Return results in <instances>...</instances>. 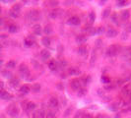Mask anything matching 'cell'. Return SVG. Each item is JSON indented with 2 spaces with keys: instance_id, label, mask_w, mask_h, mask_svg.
I'll list each match as a JSON object with an SVG mask.
<instances>
[{
  "instance_id": "obj_1",
  "label": "cell",
  "mask_w": 131,
  "mask_h": 118,
  "mask_svg": "<svg viewBox=\"0 0 131 118\" xmlns=\"http://www.w3.org/2000/svg\"><path fill=\"white\" fill-rule=\"evenodd\" d=\"M19 72L22 76V78H25V79H28L29 76H30V71H29V68L26 66L25 64H22L20 67H19Z\"/></svg>"
},
{
  "instance_id": "obj_2",
  "label": "cell",
  "mask_w": 131,
  "mask_h": 118,
  "mask_svg": "<svg viewBox=\"0 0 131 118\" xmlns=\"http://www.w3.org/2000/svg\"><path fill=\"white\" fill-rule=\"evenodd\" d=\"M28 18L31 22H37L40 19V12L38 10H32L29 12Z\"/></svg>"
},
{
  "instance_id": "obj_3",
  "label": "cell",
  "mask_w": 131,
  "mask_h": 118,
  "mask_svg": "<svg viewBox=\"0 0 131 118\" xmlns=\"http://www.w3.org/2000/svg\"><path fill=\"white\" fill-rule=\"evenodd\" d=\"M107 55L110 56V57H113L117 54V47L115 45H111L109 48L107 49Z\"/></svg>"
},
{
  "instance_id": "obj_4",
  "label": "cell",
  "mask_w": 131,
  "mask_h": 118,
  "mask_svg": "<svg viewBox=\"0 0 131 118\" xmlns=\"http://www.w3.org/2000/svg\"><path fill=\"white\" fill-rule=\"evenodd\" d=\"M80 73H81V71L78 67L73 66V67H70L68 69V74L70 76H77V75H80Z\"/></svg>"
},
{
  "instance_id": "obj_5",
  "label": "cell",
  "mask_w": 131,
  "mask_h": 118,
  "mask_svg": "<svg viewBox=\"0 0 131 118\" xmlns=\"http://www.w3.org/2000/svg\"><path fill=\"white\" fill-rule=\"evenodd\" d=\"M7 111H8V113H9L11 116H13V117H17L18 114H19V110H18V108H17L15 105H10V106L8 107Z\"/></svg>"
},
{
  "instance_id": "obj_6",
  "label": "cell",
  "mask_w": 131,
  "mask_h": 118,
  "mask_svg": "<svg viewBox=\"0 0 131 118\" xmlns=\"http://www.w3.org/2000/svg\"><path fill=\"white\" fill-rule=\"evenodd\" d=\"M33 118H46V113L42 109H39L33 114Z\"/></svg>"
},
{
  "instance_id": "obj_7",
  "label": "cell",
  "mask_w": 131,
  "mask_h": 118,
  "mask_svg": "<svg viewBox=\"0 0 131 118\" xmlns=\"http://www.w3.org/2000/svg\"><path fill=\"white\" fill-rule=\"evenodd\" d=\"M80 19L79 17H77V16H72L69 20H68V24H70V25H73V26H78V25H80Z\"/></svg>"
},
{
  "instance_id": "obj_8",
  "label": "cell",
  "mask_w": 131,
  "mask_h": 118,
  "mask_svg": "<svg viewBox=\"0 0 131 118\" xmlns=\"http://www.w3.org/2000/svg\"><path fill=\"white\" fill-rule=\"evenodd\" d=\"M71 88L74 90V91H78L81 89V81L78 80V79H75L73 81H71Z\"/></svg>"
},
{
  "instance_id": "obj_9",
  "label": "cell",
  "mask_w": 131,
  "mask_h": 118,
  "mask_svg": "<svg viewBox=\"0 0 131 118\" xmlns=\"http://www.w3.org/2000/svg\"><path fill=\"white\" fill-rule=\"evenodd\" d=\"M122 93H123V96L131 99V86H126L122 90Z\"/></svg>"
},
{
  "instance_id": "obj_10",
  "label": "cell",
  "mask_w": 131,
  "mask_h": 118,
  "mask_svg": "<svg viewBox=\"0 0 131 118\" xmlns=\"http://www.w3.org/2000/svg\"><path fill=\"white\" fill-rule=\"evenodd\" d=\"M40 56H41V58H42V60H47V59H49L50 58V52L48 51V50H46V49H43V50H41L40 51Z\"/></svg>"
},
{
  "instance_id": "obj_11",
  "label": "cell",
  "mask_w": 131,
  "mask_h": 118,
  "mask_svg": "<svg viewBox=\"0 0 131 118\" xmlns=\"http://www.w3.org/2000/svg\"><path fill=\"white\" fill-rule=\"evenodd\" d=\"M95 20H96V15H95V13H94V12L89 13L88 16H87V22H88V24L92 25V24L95 22Z\"/></svg>"
},
{
  "instance_id": "obj_12",
  "label": "cell",
  "mask_w": 131,
  "mask_h": 118,
  "mask_svg": "<svg viewBox=\"0 0 131 118\" xmlns=\"http://www.w3.org/2000/svg\"><path fill=\"white\" fill-rule=\"evenodd\" d=\"M48 104L50 107H57L58 106V100L56 98H50L49 99V101H48Z\"/></svg>"
},
{
  "instance_id": "obj_13",
  "label": "cell",
  "mask_w": 131,
  "mask_h": 118,
  "mask_svg": "<svg viewBox=\"0 0 131 118\" xmlns=\"http://www.w3.org/2000/svg\"><path fill=\"white\" fill-rule=\"evenodd\" d=\"M60 14H61V10H52L49 13V17L51 19H57Z\"/></svg>"
},
{
  "instance_id": "obj_14",
  "label": "cell",
  "mask_w": 131,
  "mask_h": 118,
  "mask_svg": "<svg viewBox=\"0 0 131 118\" xmlns=\"http://www.w3.org/2000/svg\"><path fill=\"white\" fill-rule=\"evenodd\" d=\"M86 40H87V37H86V36H84V35H79V36H76V42H77V43L82 44V43H84Z\"/></svg>"
},
{
  "instance_id": "obj_15",
  "label": "cell",
  "mask_w": 131,
  "mask_h": 118,
  "mask_svg": "<svg viewBox=\"0 0 131 118\" xmlns=\"http://www.w3.org/2000/svg\"><path fill=\"white\" fill-rule=\"evenodd\" d=\"M107 36L109 37H114V36H117V31L114 30V29H112V28H110L108 30V32H107Z\"/></svg>"
},
{
  "instance_id": "obj_16",
  "label": "cell",
  "mask_w": 131,
  "mask_h": 118,
  "mask_svg": "<svg viewBox=\"0 0 131 118\" xmlns=\"http://www.w3.org/2000/svg\"><path fill=\"white\" fill-rule=\"evenodd\" d=\"M57 67H58V65H57V62H56L55 60H50V61H49V63H48V68H49L50 70L55 71V70L57 69Z\"/></svg>"
},
{
  "instance_id": "obj_17",
  "label": "cell",
  "mask_w": 131,
  "mask_h": 118,
  "mask_svg": "<svg viewBox=\"0 0 131 118\" xmlns=\"http://www.w3.org/2000/svg\"><path fill=\"white\" fill-rule=\"evenodd\" d=\"M33 30H34V34L37 35V36H40V35L42 34V28H41L40 25H36V26H34Z\"/></svg>"
},
{
  "instance_id": "obj_18",
  "label": "cell",
  "mask_w": 131,
  "mask_h": 118,
  "mask_svg": "<svg viewBox=\"0 0 131 118\" xmlns=\"http://www.w3.org/2000/svg\"><path fill=\"white\" fill-rule=\"evenodd\" d=\"M0 98L3 99V100H10L11 99V96H10V94L6 91L3 90V91H0Z\"/></svg>"
},
{
  "instance_id": "obj_19",
  "label": "cell",
  "mask_w": 131,
  "mask_h": 118,
  "mask_svg": "<svg viewBox=\"0 0 131 118\" xmlns=\"http://www.w3.org/2000/svg\"><path fill=\"white\" fill-rule=\"evenodd\" d=\"M120 16H121L122 21H127L129 19V17H130V13H129L128 10H124V11L121 12V15Z\"/></svg>"
},
{
  "instance_id": "obj_20",
  "label": "cell",
  "mask_w": 131,
  "mask_h": 118,
  "mask_svg": "<svg viewBox=\"0 0 131 118\" xmlns=\"http://www.w3.org/2000/svg\"><path fill=\"white\" fill-rule=\"evenodd\" d=\"M30 91H31V89H30V87H29V86H27V85L22 86V87H21V89H20V91H21L22 93H24V94L29 93V92H30Z\"/></svg>"
},
{
  "instance_id": "obj_21",
  "label": "cell",
  "mask_w": 131,
  "mask_h": 118,
  "mask_svg": "<svg viewBox=\"0 0 131 118\" xmlns=\"http://www.w3.org/2000/svg\"><path fill=\"white\" fill-rule=\"evenodd\" d=\"M78 53H79L81 56H85L87 54V47L86 46H80L78 48Z\"/></svg>"
},
{
  "instance_id": "obj_22",
  "label": "cell",
  "mask_w": 131,
  "mask_h": 118,
  "mask_svg": "<svg viewBox=\"0 0 131 118\" xmlns=\"http://www.w3.org/2000/svg\"><path fill=\"white\" fill-rule=\"evenodd\" d=\"M36 104L34 103V102H28L27 103V105H26V110H27V111H32V110H34L35 108H36Z\"/></svg>"
},
{
  "instance_id": "obj_23",
  "label": "cell",
  "mask_w": 131,
  "mask_h": 118,
  "mask_svg": "<svg viewBox=\"0 0 131 118\" xmlns=\"http://www.w3.org/2000/svg\"><path fill=\"white\" fill-rule=\"evenodd\" d=\"M41 42H42V44H43L44 46L49 47V46H50V43H51V40H50V38H49V37L45 36V37H43V38H42Z\"/></svg>"
},
{
  "instance_id": "obj_24",
  "label": "cell",
  "mask_w": 131,
  "mask_h": 118,
  "mask_svg": "<svg viewBox=\"0 0 131 118\" xmlns=\"http://www.w3.org/2000/svg\"><path fill=\"white\" fill-rule=\"evenodd\" d=\"M96 59H97V51H96V49H94L92 51V55H91V65H94V63L96 62Z\"/></svg>"
},
{
  "instance_id": "obj_25",
  "label": "cell",
  "mask_w": 131,
  "mask_h": 118,
  "mask_svg": "<svg viewBox=\"0 0 131 118\" xmlns=\"http://www.w3.org/2000/svg\"><path fill=\"white\" fill-rule=\"evenodd\" d=\"M42 32H43L45 35H50V34L52 33V28H51L49 25H47V26L44 27V29L42 30Z\"/></svg>"
},
{
  "instance_id": "obj_26",
  "label": "cell",
  "mask_w": 131,
  "mask_h": 118,
  "mask_svg": "<svg viewBox=\"0 0 131 118\" xmlns=\"http://www.w3.org/2000/svg\"><path fill=\"white\" fill-rule=\"evenodd\" d=\"M10 85H11L12 87H17V86L19 85V80L16 79V78L11 79V80H10Z\"/></svg>"
},
{
  "instance_id": "obj_27",
  "label": "cell",
  "mask_w": 131,
  "mask_h": 118,
  "mask_svg": "<svg viewBox=\"0 0 131 118\" xmlns=\"http://www.w3.org/2000/svg\"><path fill=\"white\" fill-rule=\"evenodd\" d=\"M8 30H9L10 33H16L18 31V27L16 25H10L9 28H8Z\"/></svg>"
},
{
  "instance_id": "obj_28",
  "label": "cell",
  "mask_w": 131,
  "mask_h": 118,
  "mask_svg": "<svg viewBox=\"0 0 131 118\" xmlns=\"http://www.w3.org/2000/svg\"><path fill=\"white\" fill-rule=\"evenodd\" d=\"M110 13H111V8H108V9H106L103 12H102V18L103 19H106V18H108L109 16H110Z\"/></svg>"
},
{
  "instance_id": "obj_29",
  "label": "cell",
  "mask_w": 131,
  "mask_h": 118,
  "mask_svg": "<svg viewBox=\"0 0 131 118\" xmlns=\"http://www.w3.org/2000/svg\"><path fill=\"white\" fill-rule=\"evenodd\" d=\"M33 44H34V41L32 40V39H25V45L27 46V47H31V46H33Z\"/></svg>"
},
{
  "instance_id": "obj_30",
  "label": "cell",
  "mask_w": 131,
  "mask_h": 118,
  "mask_svg": "<svg viewBox=\"0 0 131 118\" xmlns=\"http://www.w3.org/2000/svg\"><path fill=\"white\" fill-rule=\"evenodd\" d=\"M6 66H7V68H10V69L15 68V66H16V62L13 61V60H10V61H8V63H7Z\"/></svg>"
},
{
  "instance_id": "obj_31",
  "label": "cell",
  "mask_w": 131,
  "mask_h": 118,
  "mask_svg": "<svg viewBox=\"0 0 131 118\" xmlns=\"http://www.w3.org/2000/svg\"><path fill=\"white\" fill-rule=\"evenodd\" d=\"M20 10H21V6H20V4H16V5H14V6H13L12 11H14V12H16V13H18V14H19Z\"/></svg>"
},
{
  "instance_id": "obj_32",
  "label": "cell",
  "mask_w": 131,
  "mask_h": 118,
  "mask_svg": "<svg viewBox=\"0 0 131 118\" xmlns=\"http://www.w3.org/2000/svg\"><path fill=\"white\" fill-rule=\"evenodd\" d=\"M86 90L85 89H80L79 91H78V96H79V97H82V96H85V94H86Z\"/></svg>"
},
{
  "instance_id": "obj_33",
  "label": "cell",
  "mask_w": 131,
  "mask_h": 118,
  "mask_svg": "<svg viewBox=\"0 0 131 118\" xmlns=\"http://www.w3.org/2000/svg\"><path fill=\"white\" fill-rule=\"evenodd\" d=\"M101 44H102V40L101 39H97L96 40V49L100 48V47L101 46Z\"/></svg>"
},
{
  "instance_id": "obj_34",
  "label": "cell",
  "mask_w": 131,
  "mask_h": 118,
  "mask_svg": "<svg viewBox=\"0 0 131 118\" xmlns=\"http://www.w3.org/2000/svg\"><path fill=\"white\" fill-rule=\"evenodd\" d=\"M33 91H40V86L39 84H35V85L33 86Z\"/></svg>"
},
{
  "instance_id": "obj_35",
  "label": "cell",
  "mask_w": 131,
  "mask_h": 118,
  "mask_svg": "<svg viewBox=\"0 0 131 118\" xmlns=\"http://www.w3.org/2000/svg\"><path fill=\"white\" fill-rule=\"evenodd\" d=\"M46 118H55V114L53 112H47Z\"/></svg>"
},
{
  "instance_id": "obj_36",
  "label": "cell",
  "mask_w": 131,
  "mask_h": 118,
  "mask_svg": "<svg viewBox=\"0 0 131 118\" xmlns=\"http://www.w3.org/2000/svg\"><path fill=\"white\" fill-rule=\"evenodd\" d=\"M96 32H97V34H100V35H101V34H102V33L104 32V28H103V27H100V28L97 29Z\"/></svg>"
},
{
  "instance_id": "obj_37",
  "label": "cell",
  "mask_w": 131,
  "mask_h": 118,
  "mask_svg": "<svg viewBox=\"0 0 131 118\" xmlns=\"http://www.w3.org/2000/svg\"><path fill=\"white\" fill-rule=\"evenodd\" d=\"M111 21H112L113 23H117V15H116V14H112V16H111Z\"/></svg>"
},
{
  "instance_id": "obj_38",
  "label": "cell",
  "mask_w": 131,
  "mask_h": 118,
  "mask_svg": "<svg viewBox=\"0 0 131 118\" xmlns=\"http://www.w3.org/2000/svg\"><path fill=\"white\" fill-rule=\"evenodd\" d=\"M106 88V90H111V89H113V88H115V85H110V83L104 87Z\"/></svg>"
},
{
  "instance_id": "obj_39",
  "label": "cell",
  "mask_w": 131,
  "mask_h": 118,
  "mask_svg": "<svg viewBox=\"0 0 131 118\" xmlns=\"http://www.w3.org/2000/svg\"><path fill=\"white\" fill-rule=\"evenodd\" d=\"M18 15H19L18 13L14 12V11H12V10L10 11V16H11V17H13V18H17V17H18Z\"/></svg>"
},
{
  "instance_id": "obj_40",
  "label": "cell",
  "mask_w": 131,
  "mask_h": 118,
  "mask_svg": "<svg viewBox=\"0 0 131 118\" xmlns=\"http://www.w3.org/2000/svg\"><path fill=\"white\" fill-rule=\"evenodd\" d=\"M49 5L52 6V7H55L58 5V2L57 1H49Z\"/></svg>"
},
{
  "instance_id": "obj_41",
  "label": "cell",
  "mask_w": 131,
  "mask_h": 118,
  "mask_svg": "<svg viewBox=\"0 0 131 118\" xmlns=\"http://www.w3.org/2000/svg\"><path fill=\"white\" fill-rule=\"evenodd\" d=\"M3 74H4V77H7V78H10V77H11V75H12L10 72H7V71H4Z\"/></svg>"
},
{
  "instance_id": "obj_42",
  "label": "cell",
  "mask_w": 131,
  "mask_h": 118,
  "mask_svg": "<svg viewBox=\"0 0 131 118\" xmlns=\"http://www.w3.org/2000/svg\"><path fill=\"white\" fill-rule=\"evenodd\" d=\"M81 118H93V117H92V115H91V114L85 113V114H83V115H82V117H81Z\"/></svg>"
},
{
  "instance_id": "obj_43",
  "label": "cell",
  "mask_w": 131,
  "mask_h": 118,
  "mask_svg": "<svg viewBox=\"0 0 131 118\" xmlns=\"http://www.w3.org/2000/svg\"><path fill=\"white\" fill-rule=\"evenodd\" d=\"M101 80H102V82H103L104 84H107V83L109 84V82H110V80H109V78H107V77H104V76H103V77L101 78Z\"/></svg>"
},
{
  "instance_id": "obj_44",
  "label": "cell",
  "mask_w": 131,
  "mask_h": 118,
  "mask_svg": "<svg viewBox=\"0 0 131 118\" xmlns=\"http://www.w3.org/2000/svg\"><path fill=\"white\" fill-rule=\"evenodd\" d=\"M117 3H118V5H119V6H122V5H126V4H125V3H126V1H118Z\"/></svg>"
},
{
  "instance_id": "obj_45",
  "label": "cell",
  "mask_w": 131,
  "mask_h": 118,
  "mask_svg": "<svg viewBox=\"0 0 131 118\" xmlns=\"http://www.w3.org/2000/svg\"><path fill=\"white\" fill-rule=\"evenodd\" d=\"M64 66H66V62H65V61H62V62L60 63V67H61V68H64Z\"/></svg>"
},
{
  "instance_id": "obj_46",
  "label": "cell",
  "mask_w": 131,
  "mask_h": 118,
  "mask_svg": "<svg viewBox=\"0 0 131 118\" xmlns=\"http://www.w3.org/2000/svg\"><path fill=\"white\" fill-rule=\"evenodd\" d=\"M3 83L2 82H0V91H3Z\"/></svg>"
},
{
  "instance_id": "obj_47",
  "label": "cell",
  "mask_w": 131,
  "mask_h": 118,
  "mask_svg": "<svg viewBox=\"0 0 131 118\" xmlns=\"http://www.w3.org/2000/svg\"><path fill=\"white\" fill-rule=\"evenodd\" d=\"M96 118H104V116H103L102 114H99V115H97Z\"/></svg>"
},
{
  "instance_id": "obj_48",
  "label": "cell",
  "mask_w": 131,
  "mask_h": 118,
  "mask_svg": "<svg viewBox=\"0 0 131 118\" xmlns=\"http://www.w3.org/2000/svg\"><path fill=\"white\" fill-rule=\"evenodd\" d=\"M127 31H128V32H131V26H129V27H128V29H127Z\"/></svg>"
},
{
  "instance_id": "obj_49",
  "label": "cell",
  "mask_w": 131,
  "mask_h": 118,
  "mask_svg": "<svg viewBox=\"0 0 131 118\" xmlns=\"http://www.w3.org/2000/svg\"><path fill=\"white\" fill-rule=\"evenodd\" d=\"M2 23H3V20H2L1 18H0V25H2Z\"/></svg>"
},
{
  "instance_id": "obj_50",
  "label": "cell",
  "mask_w": 131,
  "mask_h": 118,
  "mask_svg": "<svg viewBox=\"0 0 131 118\" xmlns=\"http://www.w3.org/2000/svg\"><path fill=\"white\" fill-rule=\"evenodd\" d=\"M0 13H1V9H0Z\"/></svg>"
},
{
  "instance_id": "obj_51",
  "label": "cell",
  "mask_w": 131,
  "mask_h": 118,
  "mask_svg": "<svg viewBox=\"0 0 131 118\" xmlns=\"http://www.w3.org/2000/svg\"><path fill=\"white\" fill-rule=\"evenodd\" d=\"M130 57H131V55H130Z\"/></svg>"
}]
</instances>
